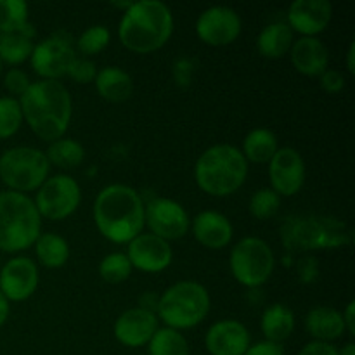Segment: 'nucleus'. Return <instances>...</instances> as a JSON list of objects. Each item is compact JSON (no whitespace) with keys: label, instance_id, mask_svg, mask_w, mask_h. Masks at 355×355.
Masks as SVG:
<instances>
[{"label":"nucleus","instance_id":"nucleus-1","mask_svg":"<svg viewBox=\"0 0 355 355\" xmlns=\"http://www.w3.org/2000/svg\"><path fill=\"white\" fill-rule=\"evenodd\" d=\"M96 227L107 241L128 245L146 227V203L125 184H111L99 191L92 208Z\"/></svg>","mask_w":355,"mask_h":355},{"label":"nucleus","instance_id":"nucleus-2","mask_svg":"<svg viewBox=\"0 0 355 355\" xmlns=\"http://www.w3.org/2000/svg\"><path fill=\"white\" fill-rule=\"evenodd\" d=\"M23 120L42 141L64 137L73 116L71 94L59 80H38L19 97Z\"/></svg>","mask_w":355,"mask_h":355},{"label":"nucleus","instance_id":"nucleus-3","mask_svg":"<svg viewBox=\"0 0 355 355\" xmlns=\"http://www.w3.org/2000/svg\"><path fill=\"white\" fill-rule=\"evenodd\" d=\"M173 33V14L165 2L139 0L123 12L118 37L125 49L135 54L156 52Z\"/></svg>","mask_w":355,"mask_h":355},{"label":"nucleus","instance_id":"nucleus-4","mask_svg":"<svg viewBox=\"0 0 355 355\" xmlns=\"http://www.w3.org/2000/svg\"><path fill=\"white\" fill-rule=\"evenodd\" d=\"M281 243L290 253L335 250L354 243V231L347 222L331 215H290L279 229Z\"/></svg>","mask_w":355,"mask_h":355},{"label":"nucleus","instance_id":"nucleus-5","mask_svg":"<svg viewBox=\"0 0 355 355\" xmlns=\"http://www.w3.org/2000/svg\"><path fill=\"white\" fill-rule=\"evenodd\" d=\"M248 177V162L241 149L217 144L203 151L194 165V180L203 193L224 198L234 194Z\"/></svg>","mask_w":355,"mask_h":355},{"label":"nucleus","instance_id":"nucleus-6","mask_svg":"<svg viewBox=\"0 0 355 355\" xmlns=\"http://www.w3.org/2000/svg\"><path fill=\"white\" fill-rule=\"evenodd\" d=\"M42 217L30 196L14 191L0 193V250L19 253L31 248L42 234Z\"/></svg>","mask_w":355,"mask_h":355},{"label":"nucleus","instance_id":"nucleus-7","mask_svg":"<svg viewBox=\"0 0 355 355\" xmlns=\"http://www.w3.org/2000/svg\"><path fill=\"white\" fill-rule=\"evenodd\" d=\"M210 295L196 281H179L162 293L156 315L166 328L191 329L200 324L210 312Z\"/></svg>","mask_w":355,"mask_h":355},{"label":"nucleus","instance_id":"nucleus-8","mask_svg":"<svg viewBox=\"0 0 355 355\" xmlns=\"http://www.w3.org/2000/svg\"><path fill=\"white\" fill-rule=\"evenodd\" d=\"M51 163L44 151L31 146H16L0 156V180L14 193L37 191L49 179Z\"/></svg>","mask_w":355,"mask_h":355},{"label":"nucleus","instance_id":"nucleus-9","mask_svg":"<svg viewBox=\"0 0 355 355\" xmlns=\"http://www.w3.org/2000/svg\"><path fill=\"white\" fill-rule=\"evenodd\" d=\"M229 267L239 284L246 288H260L272 276L276 257L269 243L257 236H246L231 250Z\"/></svg>","mask_w":355,"mask_h":355},{"label":"nucleus","instance_id":"nucleus-10","mask_svg":"<svg viewBox=\"0 0 355 355\" xmlns=\"http://www.w3.org/2000/svg\"><path fill=\"white\" fill-rule=\"evenodd\" d=\"M82 201V189L71 175H52L38 187L37 207L40 217L49 220H62L75 214Z\"/></svg>","mask_w":355,"mask_h":355},{"label":"nucleus","instance_id":"nucleus-11","mask_svg":"<svg viewBox=\"0 0 355 355\" xmlns=\"http://www.w3.org/2000/svg\"><path fill=\"white\" fill-rule=\"evenodd\" d=\"M75 59L76 51L69 37L54 33L35 45L30 62L42 80H59L68 75L69 66Z\"/></svg>","mask_w":355,"mask_h":355},{"label":"nucleus","instance_id":"nucleus-12","mask_svg":"<svg viewBox=\"0 0 355 355\" xmlns=\"http://www.w3.org/2000/svg\"><path fill=\"white\" fill-rule=\"evenodd\" d=\"M146 225L149 232L165 241H177L187 234L191 218L186 208L170 198H155L146 205Z\"/></svg>","mask_w":355,"mask_h":355},{"label":"nucleus","instance_id":"nucleus-13","mask_svg":"<svg viewBox=\"0 0 355 355\" xmlns=\"http://www.w3.org/2000/svg\"><path fill=\"white\" fill-rule=\"evenodd\" d=\"M241 17L234 9L225 6L208 7L196 21V35L210 47H225L241 35Z\"/></svg>","mask_w":355,"mask_h":355},{"label":"nucleus","instance_id":"nucleus-14","mask_svg":"<svg viewBox=\"0 0 355 355\" xmlns=\"http://www.w3.org/2000/svg\"><path fill=\"white\" fill-rule=\"evenodd\" d=\"M270 189L279 196H295L304 187L305 162L295 148H279L269 163Z\"/></svg>","mask_w":355,"mask_h":355},{"label":"nucleus","instance_id":"nucleus-15","mask_svg":"<svg viewBox=\"0 0 355 355\" xmlns=\"http://www.w3.org/2000/svg\"><path fill=\"white\" fill-rule=\"evenodd\" d=\"M125 255L130 260L132 269L149 274H156L168 269L173 260V252L170 243L151 234V232H141L137 238L132 239L128 243Z\"/></svg>","mask_w":355,"mask_h":355},{"label":"nucleus","instance_id":"nucleus-16","mask_svg":"<svg viewBox=\"0 0 355 355\" xmlns=\"http://www.w3.org/2000/svg\"><path fill=\"white\" fill-rule=\"evenodd\" d=\"M38 267L28 257H14L0 270V291L9 302H24L37 291Z\"/></svg>","mask_w":355,"mask_h":355},{"label":"nucleus","instance_id":"nucleus-17","mask_svg":"<svg viewBox=\"0 0 355 355\" xmlns=\"http://www.w3.org/2000/svg\"><path fill=\"white\" fill-rule=\"evenodd\" d=\"M159 328V319L155 312L134 307L125 311L114 322V338L128 349H139L148 345Z\"/></svg>","mask_w":355,"mask_h":355},{"label":"nucleus","instance_id":"nucleus-18","mask_svg":"<svg viewBox=\"0 0 355 355\" xmlns=\"http://www.w3.org/2000/svg\"><path fill=\"white\" fill-rule=\"evenodd\" d=\"M250 345L248 328L236 319L217 321L205 335V347L210 355H245Z\"/></svg>","mask_w":355,"mask_h":355},{"label":"nucleus","instance_id":"nucleus-19","mask_svg":"<svg viewBox=\"0 0 355 355\" xmlns=\"http://www.w3.org/2000/svg\"><path fill=\"white\" fill-rule=\"evenodd\" d=\"M286 16L291 31L302 37H315L331 23L333 6L328 0H295Z\"/></svg>","mask_w":355,"mask_h":355},{"label":"nucleus","instance_id":"nucleus-20","mask_svg":"<svg viewBox=\"0 0 355 355\" xmlns=\"http://www.w3.org/2000/svg\"><path fill=\"white\" fill-rule=\"evenodd\" d=\"M191 229L196 241L210 250L225 248L234 236L231 220L214 210H205L198 214L194 220H191Z\"/></svg>","mask_w":355,"mask_h":355},{"label":"nucleus","instance_id":"nucleus-21","mask_svg":"<svg viewBox=\"0 0 355 355\" xmlns=\"http://www.w3.org/2000/svg\"><path fill=\"white\" fill-rule=\"evenodd\" d=\"M291 62L305 76H321L328 69L329 54L318 37H302L291 45Z\"/></svg>","mask_w":355,"mask_h":355},{"label":"nucleus","instance_id":"nucleus-22","mask_svg":"<svg viewBox=\"0 0 355 355\" xmlns=\"http://www.w3.org/2000/svg\"><path fill=\"white\" fill-rule=\"evenodd\" d=\"M305 329L314 338V342L331 343L342 338L345 331L342 312L333 307H314L305 318Z\"/></svg>","mask_w":355,"mask_h":355},{"label":"nucleus","instance_id":"nucleus-23","mask_svg":"<svg viewBox=\"0 0 355 355\" xmlns=\"http://www.w3.org/2000/svg\"><path fill=\"white\" fill-rule=\"evenodd\" d=\"M94 82L97 94L110 103H125L134 92L132 76L118 66H106L97 71Z\"/></svg>","mask_w":355,"mask_h":355},{"label":"nucleus","instance_id":"nucleus-24","mask_svg":"<svg viewBox=\"0 0 355 355\" xmlns=\"http://www.w3.org/2000/svg\"><path fill=\"white\" fill-rule=\"evenodd\" d=\"M260 329H262L266 342L281 345L286 342L295 331V314L290 307L284 304H272L263 311L260 319Z\"/></svg>","mask_w":355,"mask_h":355},{"label":"nucleus","instance_id":"nucleus-25","mask_svg":"<svg viewBox=\"0 0 355 355\" xmlns=\"http://www.w3.org/2000/svg\"><path fill=\"white\" fill-rule=\"evenodd\" d=\"M293 31L286 23L267 24L257 38V49L266 59H281L291 51Z\"/></svg>","mask_w":355,"mask_h":355},{"label":"nucleus","instance_id":"nucleus-26","mask_svg":"<svg viewBox=\"0 0 355 355\" xmlns=\"http://www.w3.org/2000/svg\"><path fill=\"white\" fill-rule=\"evenodd\" d=\"M23 33L35 37L30 7L24 0H0V35Z\"/></svg>","mask_w":355,"mask_h":355},{"label":"nucleus","instance_id":"nucleus-27","mask_svg":"<svg viewBox=\"0 0 355 355\" xmlns=\"http://www.w3.org/2000/svg\"><path fill=\"white\" fill-rule=\"evenodd\" d=\"M279 149L277 146V137L269 128H255L243 139V156L246 162L252 163H269L276 151Z\"/></svg>","mask_w":355,"mask_h":355},{"label":"nucleus","instance_id":"nucleus-28","mask_svg":"<svg viewBox=\"0 0 355 355\" xmlns=\"http://www.w3.org/2000/svg\"><path fill=\"white\" fill-rule=\"evenodd\" d=\"M35 253L38 262L47 269H61L69 259V245L62 236L55 232H45L35 241Z\"/></svg>","mask_w":355,"mask_h":355},{"label":"nucleus","instance_id":"nucleus-29","mask_svg":"<svg viewBox=\"0 0 355 355\" xmlns=\"http://www.w3.org/2000/svg\"><path fill=\"white\" fill-rule=\"evenodd\" d=\"M49 163L54 165L55 168L61 170H73L85 159V149L75 139L61 137L58 141L51 142L49 149L45 151Z\"/></svg>","mask_w":355,"mask_h":355},{"label":"nucleus","instance_id":"nucleus-30","mask_svg":"<svg viewBox=\"0 0 355 355\" xmlns=\"http://www.w3.org/2000/svg\"><path fill=\"white\" fill-rule=\"evenodd\" d=\"M33 47V37H28V35H0V61L10 66L21 64L31 58Z\"/></svg>","mask_w":355,"mask_h":355},{"label":"nucleus","instance_id":"nucleus-31","mask_svg":"<svg viewBox=\"0 0 355 355\" xmlns=\"http://www.w3.org/2000/svg\"><path fill=\"white\" fill-rule=\"evenodd\" d=\"M149 355H189L186 336L172 328H158L148 343Z\"/></svg>","mask_w":355,"mask_h":355},{"label":"nucleus","instance_id":"nucleus-32","mask_svg":"<svg viewBox=\"0 0 355 355\" xmlns=\"http://www.w3.org/2000/svg\"><path fill=\"white\" fill-rule=\"evenodd\" d=\"M132 263L125 253H110L99 263V276L110 284H120L127 281L132 274Z\"/></svg>","mask_w":355,"mask_h":355},{"label":"nucleus","instance_id":"nucleus-33","mask_svg":"<svg viewBox=\"0 0 355 355\" xmlns=\"http://www.w3.org/2000/svg\"><path fill=\"white\" fill-rule=\"evenodd\" d=\"M250 214L257 218V220H269L274 215L279 211L281 208V196L272 191L270 187H263V189L255 191L250 198Z\"/></svg>","mask_w":355,"mask_h":355},{"label":"nucleus","instance_id":"nucleus-34","mask_svg":"<svg viewBox=\"0 0 355 355\" xmlns=\"http://www.w3.org/2000/svg\"><path fill=\"white\" fill-rule=\"evenodd\" d=\"M23 123L19 101L14 97H0V141L9 139Z\"/></svg>","mask_w":355,"mask_h":355},{"label":"nucleus","instance_id":"nucleus-35","mask_svg":"<svg viewBox=\"0 0 355 355\" xmlns=\"http://www.w3.org/2000/svg\"><path fill=\"white\" fill-rule=\"evenodd\" d=\"M110 30L103 24H96L83 31L76 40V47L83 55H96L110 45Z\"/></svg>","mask_w":355,"mask_h":355},{"label":"nucleus","instance_id":"nucleus-36","mask_svg":"<svg viewBox=\"0 0 355 355\" xmlns=\"http://www.w3.org/2000/svg\"><path fill=\"white\" fill-rule=\"evenodd\" d=\"M96 75H97V68L96 64H94L90 59L87 58H76L75 61L71 62V66H69L68 69V75L71 80H75L76 83H82V85H85V83H90L96 80Z\"/></svg>","mask_w":355,"mask_h":355},{"label":"nucleus","instance_id":"nucleus-37","mask_svg":"<svg viewBox=\"0 0 355 355\" xmlns=\"http://www.w3.org/2000/svg\"><path fill=\"white\" fill-rule=\"evenodd\" d=\"M3 85H6V89L9 90L12 96L21 97L26 92L28 87L31 85V82L23 69L12 68L6 73V76H3Z\"/></svg>","mask_w":355,"mask_h":355},{"label":"nucleus","instance_id":"nucleus-38","mask_svg":"<svg viewBox=\"0 0 355 355\" xmlns=\"http://www.w3.org/2000/svg\"><path fill=\"white\" fill-rule=\"evenodd\" d=\"M298 279L304 284H311L319 277V263L314 257H304L297 262Z\"/></svg>","mask_w":355,"mask_h":355},{"label":"nucleus","instance_id":"nucleus-39","mask_svg":"<svg viewBox=\"0 0 355 355\" xmlns=\"http://www.w3.org/2000/svg\"><path fill=\"white\" fill-rule=\"evenodd\" d=\"M319 83L321 89L328 94H338L345 87V76L338 69H326L321 76H319Z\"/></svg>","mask_w":355,"mask_h":355},{"label":"nucleus","instance_id":"nucleus-40","mask_svg":"<svg viewBox=\"0 0 355 355\" xmlns=\"http://www.w3.org/2000/svg\"><path fill=\"white\" fill-rule=\"evenodd\" d=\"M194 75V61L187 58L177 59L175 64H173V78L179 83L180 87L191 85V80Z\"/></svg>","mask_w":355,"mask_h":355},{"label":"nucleus","instance_id":"nucleus-41","mask_svg":"<svg viewBox=\"0 0 355 355\" xmlns=\"http://www.w3.org/2000/svg\"><path fill=\"white\" fill-rule=\"evenodd\" d=\"M298 355H338V349L333 343L311 342L298 352Z\"/></svg>","mask_w":355,"mask_h":355},{"label":"nucleus","instance_id":"nucleus-42","mask_svg":"<svg viewBox=\"0 0 355 355\" xmlns=\"http://www.w3.org/2000/svg\"><path fill=\"white\" fill-rule=\"evenodd\" d=\"M245 355H284V350L281 345L270 342H259L255 345H250Z\"/></svg>","mask_w":355,"mask_h":355},{"label":"nucleus","instance_id":"nucleus-43","mask_svg":"<svg viewBox=\"0 0 355 355\" xmlns=\"http://www.w3.org/2000/svg\"><path fill=\"white\" fill-rule=\"evenodd\" d=\"M354 309H355V302L350 300L347 304L345 311L342 312V318H343V324H345V331L349 333L350 336L355 335V318H354Z\"/></svg>","mask_w":355,"mask_h":355},{"label":"nucleus","instance_id":"nucleus-44","mask_svg":"<svg viewBox=\"0 0 355 355\" xmlns=\"http://www.w3.org/2000/svg\"><path fill=\"white\" fill-rule=\"evenodd\" d=\"M9 312H10L9 300H7V298L2 295V291H0V328H2V326L6 324L7 319H9Z\"/></svg>","mask_w":355,"mask_h":355},{"label":"nucleus","instance_id":"nucleus-45","mask_svg":"<svg viewBox=\"0 0 355 355\" xmlns=\"http://www.w3.org/2000/svg\"><path fill=\"white\" fill-rule=\"evenodd\" d=\"M354 59H355V44H350L349 52H347V69H349L350 75H354V73H355Z\"/></svg>","mask_w":355,"mask_h":355},{"label":"nucleus","instance_id":"nucleus-46","mask_svg":"<svg viewBox=\"0 0 355 355\" xmlns=\"http://www.w3.org/2000/svg\"><path fill=\"white\" fill-rule=\"evenodd\" d=\"M338 355H355V345L352 342L347 343L342 350H338Z\"/></svg>","mask_w":355,"mask_h":355},{"label":"nucleus","instance_id":"nucleus-47","mask_svg":"<svg viewBox=\"0 0 355 355\" xmlns=\"http://www.w3.org/2000/svg\"><path fill=\"white\" fill-rule=\"evenodd\" d=\"M0 73H2V61H0Z\"/></svg>","mask_w":355,"mask_h":355}]
</instances>
